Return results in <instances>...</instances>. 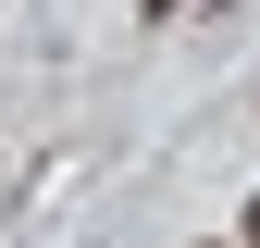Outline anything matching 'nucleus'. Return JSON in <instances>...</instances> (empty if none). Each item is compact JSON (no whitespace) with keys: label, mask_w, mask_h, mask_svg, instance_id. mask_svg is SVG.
<instances>
[{"label":"nucleus","mask_w":260,"mask_h":248,"mask_svg":"<svg viewBox=\"0 0 260 248\" xmlns=\"http://www.w3.org/2000/svg\"><path fill=\"white\" fill-rule=\"evenodd\" d=\"M137 13H186V0H137Z\"/></svg>","instance_id":"f257e3e1"},{"label":"nucleus","mask_w":260,"mask_h":248,"mask_svg":"<svg viewBox=\"0 0 260 248\" xmlns=\"http://www.w3.org/2000/svg\"><path fill=\"white\" fill-rule=\"evenodd\" d=\"M248 248H260V199H248Z\"/></svg>","instance_id":"f03ea898"}]
</instances>
